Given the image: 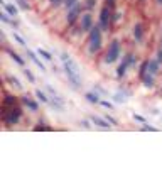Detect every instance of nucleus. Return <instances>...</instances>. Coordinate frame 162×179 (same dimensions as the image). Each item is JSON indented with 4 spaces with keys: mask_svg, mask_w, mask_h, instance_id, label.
I'll list each match as a JSON object with an SVG mask.
<instances>
[{
    "mask_svg": "<svg viewBox=\"0 0 162 179\" xmlns=\"http://www.w3.org/2000/svg\"><path fill=\"white\" fill-rule=\"evenodd\" d=\"M17 3L20 5V9H24V10H27L29 9V3H27V0H17Z\"/></svg>",
    "mask_w": 162,
    "mask_h": 179,
    "instance_id": "obj_22",
    "label": "nucleus"
},
{
    "mask_svg": "<svg viewBox=\"0 0 162 179\" xmlns=\"http://www.w3.org/2000/svg\"><path fill=\"white\" fill-rule=\"evenodd\" d=\"M91 122H93L95 125H98V127H102V128H110V125H111L110 122L105 119V117L102 119V117H98V115H93V117H91Z\"/></svg>",
    "mask_w": 162,
    "mask_h": 179,
    "instance_id": "obj_7",
    "label": "nucleus"
},
{
    "mask_svg": "<svg viewBox=\"0 0 162 179\" xmlns=\"http://www.w3.org/2000/svg\"><path fill=\"white\" fill-rule=\"evenodd\" d=\"M0 19H2L3 22H9V24H12L14 27H17V22H14V20H10V19H9V15H7L5 12H3V14H0Z\"/></svg>",
    "mask_w": 162,
    "mask_h": 179,
    "instance_id": "obj_19",
    "label": "nucleus"
},
{
    "mask_svg": "<svg viewBox=\"0 0 162 179\" xmlns=\"http://www.w3.org/2000/svg\"><path fill=\"white\" fill-rule=\"evenodd\" d=\"M100 105H102V106H105V108H108V110H111V108H113V103L105 102V100H100Z\"/></svg>",
    "mask_w": 162,
    "mask_h": 179,
    "instance_id": "obj_21",
    "label": "nucleus"
},
{
    "mask_svg": "<svg viewBox=\"0 0 162 179\" xmlns=\"http://www.w3.org/2000/svg\"><path fill=\"white\" fill-rule=\"evenodd\" d=\"M100 46H102V27L95 26L89 31V52L95 54L100 49Z\"/></svg>",
    "mask_w": 162,
    "mask_h": 179,
    "instance_id": "obj_2",
    "label": "nucleus"
},
{
    "mask_svg": "<svg viewBox=\"0 0 162 179\" xmlns=\"http://www.w3.org/2000/svg\"><path fill=\"white\" fill-rule=\"evenodd\" d=\"M157 61H159V63H160V61H162V49H160V51H159V54H157Z\"/></svg>",
    "mask_w": 162,
    "mask_h": 179,
    "instance_id": "obj_33",
    "label": "nucleus"
},
{
    "mask_svg": "<svg viewBox=\"0 0 162 179\" xmlns=\"http://www.w3.org/2000/svg\"><path fill=\"white\" fill-rule=\"evenodd\" d=\"M143 85L145 86H152L154 85V74H143Z\"/></svg>",
    "mask_w": 162,
    "mask_h": 179,
    "instance_id": "obj_15",
    "label": "nucleus"
},
{
    "mask_svg": "<svg viewBox=\"0 0 162 179\" xmlns=\"http://www.w3.org/2000/svg\"><path fill=\"white\" fill-rule=\"evenodd\" d=\"M135 63V58L132 54H128L127 58L123 59V63L120 64V66H118V69H117V76H123L125 74V71H127V68L130 66V64H134Z\"/></svg>",
    "mask_w": 162,
    "mask_h": 179,
    "instance_id": "obj_4",
    "label": "nucleus"
},
{
    "mask_svg": "<svg viewBox=\"0 0 162 179\" xmlns=\"http://www.w3.org/2000/svg\"><path fill=\"white\" fill-rule=\"evenodd\" d=\"M9 56H10V58H12L14 61H15L17 64H20V66H24V59L20 58V56L17 54V52H14V51H9Z\"/></svg>",
    "mask_w": 162,
    "mask_h": 179,
    "instance_id": "obj_14",
    "label": "nucleus"
},
{
    "mask_svg": "<svg viewBox=\"0 0 162 179\" xmlns=\"http://www.w3.org/2000/svg\"><path fill=\"white\" fill-rule=\"evenodd\" d=\"M147 71L150 74H156L159 71V61L157 59H152V61H147Z\"/></svg>",
    "mask_w": 162,
    "mask_h": 179,
    "instance_id": "obj_10",
    "label": "nucleus"
},
{
    "mask_svg": "<svg viewBox=\"0 0 162 179\" xmlns=\"http://www.w3.org/2000/svg\"><path fill=\"white\" fill-rule=\"evenodd\" d=\"M37 54H39V56H42V58L48 59V61H51V59H52V56L49 54V52L46 51V49H41V48H39V49H37Z\"/></svg>",
    "mask_w": 162,
    "mask_h": 179,
    "instance_id": "obj_17",
    "label": "nucleus"
},
{
    "mask_svg": "<svg viewBox=\"0 0 162 179\" xmlns=\"http://www.w3.org/2000/svg\"><path fill=\"white\" fill-rule=\"evenodd\" d=\"M134 119L137 120V122H140V123H145V119H143V117H140V115H137V113H134Z\"/></svg>",
    "mask_w": 162,
    "mask_h": 179,
    "instance_id": "obj_29",
    "label": "nucleus"
},
{
    "mask_svg": "<svg viewBox=\"0 0 162 179\" xmlns=\"http://www.w3.org/2000/svg\"><path fill=\"white\" fill-rule=\"evenodd\" d=\"M24 74H26V76H27V80L31 81V83H34V81H35L34 74H32V73H31V71H29V69H24Z\"/></svg>",
    "mask_w": 162,
    "mask_h": 179,
    "instance_id": "obj_20",
    "label": "nucleus"
},
{
    "mask_svg": "<svg viewBox=\"0 0 162 179\" xmlns=\"http://www.w3.org/2000/svg\"><path fill=\"white\" fill-rule=\"evenodd\" d=\"M108 24H110V9L105 7L100 14V27L102 29H108Z\"/></svg>",
    "mask_w": 162,
    "mask_h": 179,
    "instance_id": "obj_5",
    "label": "nucleus"
},
{
    "mask_svg": "<svg viewBox=\"0 0 162 179\" xmlns=\"http://www.w3.org/2000/svg\"><path fill=\"white\" fill-rule=\"evenodd\" d=\"M22 102L26 103V105H27L29 108L32 110V112H37V108H39V106H37V103H35V102H32L31 98H27V96H24V98H22Z\"/></svg>",
    "mask_w": 162,
    "mask_h": 179,
    "instance_id": "obj_12",
    "label": "nucleus"
},
{
    "mask_svg": "<svg viewBox=\"0 0 162 179\" xmlns=\"http://www.w3.org/2000/svg\"><path fill=\"white\" fill-rule=\"evenodd\" d=\"M10 81H12V85H15L17 88H22V85H20V81L17 80V78H14V76H12V78H10Z\"/></svg>",
    "mask_w": 162,
    "mask_h": 179,
    "instance_id": "obj_25",
    "label": "nucleus"
},
{
    "mask_svg": "<svg viewBox=\"0 0 162 179\" xmlns=\"http://www.w3.org/2000/svg\"><path fill=\"white\" fill-rule=\"evenodd\" d=\"M105 119H106L108 122H110V123H111V125H118V122H117V120H115V119H113V117H110V115H105Z\"/></svg>",
    "mask_w": 162,
    "mask_h": 179,
    "instance_id": "obj_28",
    "label": "nucleus"
},
{
    "mask_svg": "<svg viewBox=\"0 0 162 179\" xmlns=\"http://www.w3.org/2000/svg\"><path fill=\"white\" fill-rule=\"evenodd\" d=\"M81 123H83V125H85V127H86V128H89V122H88V120H83V122H81Z\"/></svg>",
    "mask_w": 162,
    "mask_h": 179,
    "instance_id": "obj_32",
    "label": "nucleus"
},
{
    "mask_svg": "<svg viewBox=\"0 0 162 179\" xmlns=\"http://www.w3.org/2000/svg\"><path fill=\"white\" fill-rule=\"evenodd\" d=\"M78 15H80V7H78V5L71 7V10L68 12V24H73L74 20H76Z\"/></svg>",
    "mask_w": 162,
    "mask_h": 179,
    "instance_id": "obj_8",
    "label": "nucleus"
},
{
    "mask_svg": "<svg viewBox=\"0 0 162 179\" xmlns=\"http://www.w3.org/2000/svg\"><path fill=\"white\" fill-rule=\"evenodd\" d=\"M61 59H63L64 64V71H66V76L68 80L73 83L74 88H80L81 86V78H80V66L71 59V56L68 52H61Z\"/></svg>",
    "mask_w": 162,
    "mask_h": 179,
    "instance_id": "obj_1",
    "label": "nucleus"
},
{
    "mask_svg": "<svg viewBox=\"0 0 162 179\" xmlns=\"http://www.w3.org/2000/svg\"><path fill=\"white\" fill-rule=\"evenodd\" d=\"M61 2H64V0H51V5H54V7H57Z\"/></svg>",
    "mask_w": 162,
    "mask_h": 179,
    "instance_id": "obj_31",
    "label": "nucleus"
},
{
    "mask_svg": "<svg viewBox=\"0 0 162 179\" xmlns=\"http://www.w3.org/2000/svg\"><path fill=\"white\" fill-rule=\"evenodd\" d=\"M93 29V19L89 14H85V15L81 17V31H91Z\"/></svg>",
    "mask_w": 162,
    "mask_h": 179,
    "instance_id": "obj_6",
    "label": "nucleus"
},
{
    "mask_svg": "<svg viewBox=\"0 0 162 179\" xmlns=\"http://www.w3.org/2000/svg\"><path fill=\"white\" fill-rule=\"evenodd\" d=\"M118 56H120V44H118V41H113L110 44V48H108V51H106L105 61L108 64H111L118 59Z\"/></svg>",
    "mask_w": 162,
    "mask_h": 179,
    "instance_id": "obj_3",
    "label": "nucleus"
},
{
    "mask_svg": "<svg viewBox=\"0 0 162 179\" xmlns=\"http://www.w3.org/2000/svg\"><path fill=\"white\" fill-rule=\"evenodd\" d=\"M95 3H96V0H86V7H88V9L95 7Z\"/></svg>",
    "mask_w": 162,
    "mask_h": 179,
    "instance_id": "obj_30",
    "label": "nucleus"
},
{
    "mask_svg": "<svg viewBox=\"0 0 162 179\" xmlns=\"http://www.w3.org/2000/svg\"><path fill=\"white\" fill-rule=\"evenodd\" d=\"M12 37H14V39H15V41H17V42H19V44H20V46H26V41H24V39H22V37H20V35H19V34H14V35H12Z\"/></svg>",
    "mask_w": 162,
    "mask_h": 179,
    "instance_id": "obj_23",
    "label": "nucleus"
},
{
    "mask_svg": "<svg viewBox=\"0 0 162 179\" xmlns=\"http://www.w3.org/2000/svg\"><path fill=\"white\" fill-rule=\"evenodd\" d=\"M35 96H37L39 100H41L42 103H48L49 100H48V96L44 95V91H41V90H35Z\"/></svg>",
    "mask_w": 162,
    "mask_h": 179,
    "instance_id": "obj_18",
    "label": "nucleus"
},
{
    "mask_svg": "<svg viewBox=\"0 0 162 179\" xmlns=\"http://www.w3.org/2000/svg\"><path fill=\"white\" fill-rule=\"evenodd\" d=\"M115 100H117V102H122V103H123L127 98H125L123 95H120V93H117V95H115Z\"/></svg>",
    "mask_w": 162,
    "mask_h": 179,
    "instance_id": "obj_27",
    "label": "nucleus"
},
{
    "mask_svg": "<svg viewBox=\"0 0 162 179\" xmlns=\"http://www.w3.org/2000/svg\"><path fill=\"white\" fill-rule=\"evenodd\" d=\"M134 35H135L137 41H140V39H142V26H140V24H135V27H134Z\"/></svg>",
    "mask_w": 162,
    "mask_h": 179,
    "instance_id": "obj_16",
    "label": "nucleus"
},
{
    "mask_svg": "<svg viewBox=\"0 0 162 179\" xmlns=\"http://www.w3.org/2000/svg\"><path fill=\"white\" fill-rule=\"evenodd\" d=\"M27 56H29V58H31L32 61H34V64H35V66H37V68H39V69H41V71H46V66H44V64H42L41 61L37 59V56H35V52H32V51H27Z\"/></svg>",
    "mask_w": 162,
    "mask_h": 179,
    "instance_id": "obj_11",
    "label": "nucleus"
},
{
    "mask_svg": "<svg viewBox=\"0 0 162 179\" xmlns=\"http://www.w3.org/2000/svg\"><path fill=\"white\" fill-rule=\"evenodd\" d=\"M2 2V5H3V9H5V12L9 14V15H17L19 14V9H17L15 5H12V3H7V2H3V0H0Z\"/></svg>",
    "mask_w": 162,
    "mask_h": 179,
    "instance_id": "obj_9",
    "label": "nucleus"
},
{
    "mask_svg": "<svg viewBox=\"0 0 162 179\" xmlns=\"http://www.w3.org/2000/svg\"><path fill=\"white\" fill-rule=\"evenodd\" d=\"M142 130H149V132H157V128L156 127H150V125H143V127H142Z\"/></svg>",
    "mask_w": 162,
    "mask_h": 179,
    "instance_id": "obj_26",
    "label": "nucleus"
},
{
    "mask_svg": "<svg viewBox=\"0 0 162 179\" xmlns=\"http://www.w3.org/2000/svg\"><path fill=\"white\" fill-rule=\"evenodd\" d=\"M64 3H66V7H68V9H71V7H74V5H76V0H64Z\"/></svg>",
    "mask_w": 162,
    "mask_h": 179,
    "instance_id": "obj_24",
    "label": "nucleus"
},
{
    "mask_svg": "<svg viewBox=\"0 0 162 179\" xmlns=\"http://www.w3.org/2000/svg\"><path fill=\"white\" fill-rule=\"evenodd\" d=\"M157 2H159V3H162V0H157Z\"/></svg>",
    "mask_w": 162,
    "mask_h": 179,
    "instance_id": "obj_34",
    "label": "nucleus"
},
{
    "mask_svg": "<svg viewBox=\"0 0 162 179\" xmlns=\"http://www.w3.org/2000/svg\"><path fill=\"white\" fill-rule=\"evenodd\" d=\"M85 98L88 100L89 103H100V98H98V95H96V93H91V91H89V93H86V95H85Z\"/></svg>",
    "mask_w": 162,
    "mask_h": 179,
    "instance_id": "obj_13",
    "label": "nucleus"
}]
</instances>
